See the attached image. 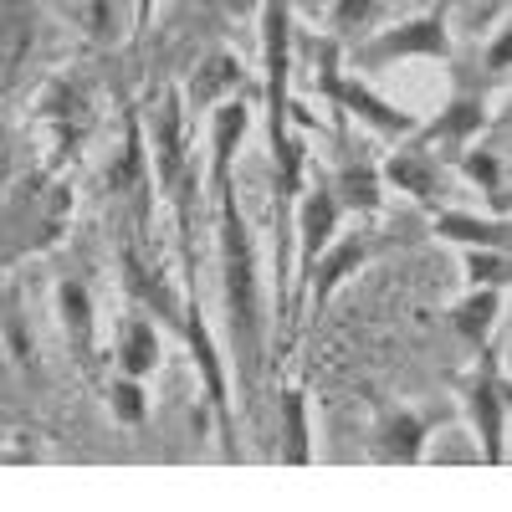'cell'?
<instances>
[{
	"label": "cell",
	"mask_w": 512,
	"mask_h": 512,
	"mask_svg": "<svg viewBox=\"0 0 512 512\" xmlns=\"http://www.w3.org/2000/svg\"><path fill=\"white\" fill-rule=\"evenodd\" d=\"M210 205H216V272H221L226 349L236 369V390L246 410H256L262 369H267V303H262V267H256V236L236 200V169L210 175Z\"/></svg>",
	"instance_id": "1"
},
{
	"label": "cell",
	"mask_w": 512,
	"mask_h": 512,
	"mask_svg": "<svg viewBox=\"0 0 512 512\" xmlns=\"http://www.w3.org/2000/svg\"><path fill=\"white\" fill-rule=\"evenodd\" d=\"M313 67H318V93H323V103H328L338 118H359L374 139L405 144L415 128H420V118H415L410 108H400L395 98L374 93L369 82H364V72H344V67H338V41H333L328 31L313 41Z\"/></svg>",
	"instance_id": "2"
},
{
	"label": "cell",
	"mask_w": 512,
	"mask_h": 512,
	"mask_svg": "<svg viewBox=\"0 0 512 512\" xmlns=\"http://www.w3.org/2000/svg\"><path fill=\"white\" fill-rule=\"evenodd\" d=\"M451 0H441L436 11H425V16H410V21H395V26H384V31H364L354 41V52H349V67L359 72H384V67H395V62H451Z\"/></svg>",
	"instance_id": "3"
},
{
	"label": "cell",
	"mask_w": 512,
	"mask_h": 512,
	"mask_svg": "<svg viewBox=\"0 0 512 512\" xmlns=\"http://www.w3.org/2000/svg\"><path fill=\"white\" fill-rule=\"evenodd\" d=\"M262 103L267 144L277 149L292 134V0H262Z\"/></svg>",
	"instance_id": "4"
},
{
	"label": "cell",
	"mask_w": 512,
	"mask_h": 512,
	"mask_svg": "<svg viewBox=\"0 0 512 512\" xmlns=\"http://www.w3.org/2000/svg\"><path fill=\"white\" fill-rule=\"evenodd\" d=\"M374 256V236L359 231V236H333L323 251H318V262L308 267L303 287H297V313H292V333L297 323H318L323 308L333 303V292L344 287L349 277H359V267Z\"/></svg>",
	"instance_id": "5"
},
{
	"label": "cell",
	"mask_w": 512,
	"mask_h": 512,
	"mask_svg": "<svg viewBox=\"0 0 512 512\" xmlns=\"http://www.w3.org/2000/svg\"><path fill=\"white\" fill-rule=\"evenodd\" d=\"M461 400H466V415H472L482 461H487V466H502V461H507V379H502V369H497L492 344L477 349V369H472V379H466Z\"/></svg>",
	"instance_id": "6"
},
{
	"label": "cell",
	"mask_w": 512,
	"mask_h": 512,
	"mask_svg": "<svg viewBox=\"0 0 512 512\" xmlns=\"http://www.w3.org/2000/svg\"><path fill=\"white\" fill-rule=\"evenodd\" d=\"M338 221H344V210H338V200H333V190H328V175L318 169V175L303 180V190H297V200H292V246H297L292 313H297V287H303L308 267L318 262V251L338 236Z\"/></svg>",
	"instance_id": "7"
},
{
	"label": "cell",
	"mask_w": 512,
	"mask_h": 512,
	"mask_svg": "<svg viewBox=\"0 0 512 512\" xmlns=\"http://www.w3.org/2000/svg\"><path fill=\"white\" fill-rule=\"evenodd\" d=\"M487 123H492L487 93H482V88H456L451 103H446L431 123H420L410 139H415L420 149H431L436 159H456L466 144H477V139L487 134Z\"/></svg>",
	"instance_id": "8"
},
{
	"label": "cell",
	"mask_w": 512,
	"mask_h": 512,
	"mask_svg": "<svg viewBox=\"0 0 512 512\" xmlns=\"http://www.w3.org/2000/svg\"><path fill=\"white\" fill-rule=\"evenodd\" d=\"M384 185H395L400 195H410L420 210H441L451 205V185H446V159H436L431 149H420L415 139L395 144L379 164Z\"/></svg>",
	"instance_id": "9"
},
{
	"label": "cell",
	"mask_w": 512,
	"mask_h": 512,
	"mask_svg": "<svg viewBox=\"0 0 512 512\" xmlns=\"http://www.w3.org/2000/svg\"><path fill=\"white\" fill-rule=\"evenodd\" d=\"M431 431H436V415H431V410L390 405V410H379V420H374L369 451H374L379 466H420Z\"/></svg>",
	"instance_id": "10"
},
{
	"label": "cell",
	"mask_w": 512,
	"mask_h": 512,
	"mask_svg": "<svg viewBox=\"0 0 512 512\" xmlns=\"http://www.w3.org/2000/svg\"><path fill=\"white\" fill-rule=\"evenodd\" d=\"M118 272H123V292L134 297V308H139V313H154V318H164V323H175V328H180L185 292L175 287V277H164L159 267H149L134 246H123Z\"/></svg>",
	"instance_id": "11"
},
{
	"label": "cell",
	"mask_w": 512,
	"mask_h": 512,
	"mask_svg": "<svg viewBox=\"0 0 512 512\" xmlns=\"http://www.w3.org/2000/svg\"><path fill=\"white\" fill-rule=\"evenodd\" d=\"M328 190L338 200L344 216H359V221H374L384 210V175L369 154H344L333 169H328Z\"/></svg>",
	"instance_id": "12"
},
{
	"label": "cell",
	"mask_w": 512,
	"mask_h": 512,
	"mask_svg": "<svg viewBox=\"0 0 512 512\" xmlns=\"http://www.w3.org/2000/svg\"><path fill=\"white\" fill-rule=\"evenodd\" d=\"M103 185H108V195H134L139 200V221H144V195H149L154 175H149V144H144L139 108H123V144H118V154L108 164Z\"/></svg>",
	"instance_id": "13"
},
{
	"label": "cell",
	"mask_w": 512,
	"mask_h": 512,
	"mask_svg": "<svg viewBox=\"0 0 512 512\" xmlns=\"http://www.w3.org/2000/svg\"><path fill=\"white\" fill-rule=\"evenodd\" d=\"M251 88V72L241 67V57L236 52H210L195 72H190V82L180 88V98H185V113H210L216 103H226V98H241Z\"/></svg>",
	"instance_id": "14"
},
{
	"label": "cell",
	"mask_w": 512,
	"mask_h": 512,
	"mask_svg": "<svg viewBox=\"0 0 512 512\" xmlns=\"http://www.w3.org/2000/svg\"><path fill=\"white\" fill-rule=\"evenodd\" d=\"M57 318L67 333V349L82 364V374H93V354H98V308H93V292L88 282L62 277L57 282Z\"/></svg>",
	"instance_id": "15"
},
{
	"label": "cell",
	"mask_w": 512,
	"mask_h": 512,
	"mask_svg": "<svg viewBox=\"0 0 512 512\" xmlns=\"http://www.w3.org/2000/svg\"><path fill=\"white\" fill-rule=\"evenodd\" d=\"M431 231L451 246H492V251H507L512 231H507V216H482V210H456V205H441L431 210Z\"/></svg>",
	"instance_id": "16"
},
{
	"label": "cell",
	"mask_w": 512,
	"mask_h": 512,
	"mask_svg": "<svg viewBox=\"0 0 512 512\" xmlns=\"http://www.w3.org/2000/svg\"><path fill=\"white\" fill-rule=\"evenodd\" d=\"M113 364H118V374H134V379H149L159 369V328H154L149 313L134 308L128 318H118V328H113Z\"/></svg>",
	"instance_id": "17"
},
{
	"label": "cell",
	"mask_w": 512,
	"mask_h": 512,
	"mask_svg": "<svg viewBox=\"0 0 512 512\" xmlns=\"http://www.w3.org/2000/svg\"><path fill=\"white\" fill-rule=\"evenodd\" d=\"M277 461L282 466H308L313 461V425H308V390L282 384L277 395Z\"/></svg>",
	"instance_id": "18"
},
{
	"label": "cell",
	"mask_w": 512,
	"mask_h": 512,
	"mask_svg": "<svg viewBox=\"0 0 512 512\" xmlns=\"http://www.w3.org/2000/svg\"><path fill=\"white\" fill-rule=\"evenodd\" d=\"M497 318H502V287H472L461 297V303L451 308V328L466 349H482L492 344L497 333Z\"/></svg>",
	"instance_id": "19"
},
{
	"label": "cell",
	"mask_w": 512,
	"mask_h": 512,
	"mask_svg": "<svg viewBox=\"0 0 512 512\" xmlns=\"http://www.w3.org/2000/svg\"><path fill=\"white\" fill-rule=\"evenodd\" d=\"M451 164L482 190L487 216H507V159H502L497 149H487V144H466Z\"/></svg>",
	"instance_id": "20"
},
{
	"label": "cell",
	"mask_w": 512,
	"mask_h": 512,
	"mask_svg": "<svg viewBox=\"0 0 512 512\" xmlns=\"http://www.w3.org/2000/svg\"><path fill=\"white\" fill-rule=\"evenodd\" d=\"M0 333H6V359L36 374V369H41V364H36V338H31V328H26V313H21V297H16V292L0 297Z\"/></svg>",
	"instance_id": "21"
},
{
	"label": "cell",
	"mask_w": 512,
	"mask_h": 512,
	"mask_svg": "<svg viewBox=\"0 0 512 512\" xmlns=\"http://www.w3.org/2000/svg\"><path fill=\"white\" fill-rule=\"evenodd\" d=\"M108 410L118 425H128V431H139V425L149 420V395H144V379L134 374H113L108 379Z\"/></svg>",
	"instance_id": "22"
},
{
	"label": "cell",
	"mask_w": 512,
	"mask_h": 512,
	"mask_svg": "<svg viewBox=\"0 0 512 512\" xmlns=\"http://www.w3.org/2000/svg\"><path fill=\"white\" fill-rule=\"evenodd\" d=\"M31 47V0H0V62L16 67Z\"/></svg>",
	"instance_id": "23"
},
{
	"label": "cell",
	"mask_w": 512,
	"mask_h": 512,
	"mask_svg": "<svg viewBox=\"0 0 512 512\" xmlns=\"http://www.w3.org/2000/svg\"><path fill=\"white\" fill-rule=\"evenodd\" d=\"M461 272H466V287H502L507 292V251L461 246Z\"/></svg>",
	"instance_id": "24"
},
{
	"label": "cell",
	"mask_w": 512,
	"mask_h": 512,
	"mask_svg": "<svg viewBox=\"0 0 512 512\" xmlns=\"http://www.w3.org/2000/svg\"><path fill=\"white\" fill-rule=\"evenodd\" d=\"M384 0H333L328 6V36L333 41H349V36H364L374 26Z\"/></svg>",
	"instance_id": "25"
},
{
	"label": "cell",
	"mask_w": 512,
	"mask_h": 512,
	"mask_svg": "<svg viewBox=\"0 0 512 512\" xmlns=\"http://www.w3.org/2000/svg\"><path fill=\"white\" fill-rule=\"evenodd\" d=\"M507 52H512V31L497 26L492 41L482 47V82H477L482 93H487V88H502V82H507Z\"/></svg>",
	"instance_id": "26"
},
{
	"label": "cell",
	"mask_w": 512,
	"mask_h": 512,
	"mask_svg": "<svg viewBox=\"0 0 512 512\" xmlns=\"http://www.w3.org/2000/svg\"><path fill=\"white\" fill-rule=\"evenodd\" d=\"M88 36L93 47H118V0H88Z\"/></svg>",
	"instance_id": "27"
},
{
	"label": "cell",
	"mask_w": 512,
	"mask_h": 512,
	"mask_svg": "<svg viewBox=\"0 0 512 512\" xmlns=\"http://www.w3.org/2000/svg\"><path fill=\"white\" fill-rule=\"evenodd\" d=\"M154 6H159V0H134V47H144L149 21H154Z\"/></svg>",
	"instance_id": "28"
}]
</instances>
